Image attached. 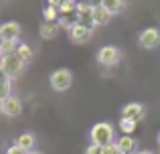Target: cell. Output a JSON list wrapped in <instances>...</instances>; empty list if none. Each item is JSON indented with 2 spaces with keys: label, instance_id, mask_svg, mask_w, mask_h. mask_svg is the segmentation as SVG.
Masks as SVG:
<instances>
[{
  "label": "cell",
  "instance_id": "cell-10",
  "mask_svg": "<svg viewBox=\"0 0 160 154\" xmlns=\"http://www.w3.org/2000/svg\"><path fill=\"white\" fill-rule=\"evenodd\" d=\"M109 18H112V14H109L106 8H103V6H98V8H93V14H91V24L103 27V24L109 22Z\"/></svg>",
  "mask_w": 160,
  "mask_h": 154
},
{
  "label": "cell",
  "instance_id": "cell-13",
  "mask_svg": "<svg viewBox=\"0 0 160 154\" xmlns=\"http://www.w3.org/2000/svg\"><path fill=\"white\" fill-rule=\"evenodd\" d=\"M59 31H61V27H59V22H45L41 24V37L43 39H55V37L59 35Z\"/></svg>",
  "mask_w": 160,
  "mask_h": 154
},
{
  "label": "cell",
  "instance_id": "cell-2",
  "mask_svg": "<svg viewBox=\"0 0 160 154\" xmlns=\"http://www.w3.org/2000/svg\"><path fill=\"white\" fill-rule=\"evenodd\" d=\"M24 67H27V63H24L16 53H12V55H4L2 63H0V69L4 71V75H6L8 79H16L18 75H22Z\"/></svg>",
  "mask_w": 160,
  "mask_h": 154
},
{
  "label": "cell",
  "instance_id": "cell-8",
  "mask_svg": "<svg viewBox=\"0 0 160 154\" xmlns=\"http://www.w3.org/2000/svg\"><path fill=\"white\" fill-rule=\"evenodd\" d=\"M20 32H22V28H20V24L16 20H8V22L0 24V39L2 41H16L18 43Z\"/></svg>",
  "mask_w": 160,
  "mask_h": 154
},
{
  "label": "cell",
  "instance_id": "cell-4",
  "mask_svg": "<svg viewBox=\"0 0 160 154\" xmlns=\"http://www.w3.org/2000/svg\"><path fill=\"white\" fill-rule=\"evenodd\" d=\"M98 61L103 65V67H116L122 61V51L113 45H106L98 51Z\"/></svg>",
  "mask_w": 160,
  "mask_h": 154
},
{
  "label": "cell",
  "instance_id": "cell-1",
  "mask_svg": "<svg viewBox=\"0 0 160 154\" xmlns=\"http://www.w3.org/2000/svg\"><path fill=\"white\" fill-rule=\"evenodd\" d=\"M89 140L91 144H98V146H108V144L116 142V130L109 122H98L93 128L89 130Z\"/></svg>",
  "mask_w": 160,
  "mask_h": 154
},
{
  "label": "cell",
  "instance_id": "cell-12",
  "mask_svg": "<svg viewBox=\"0 0 160 154\" xmlns=\"http://www.w3.org/2000/svg\"><path fill=\"white\" fill-rule=\"evenodd\" d=\"M116 144L122 154H134V150H136V140L132 136H122V138L116 140Z\"/></svg>",
  "mask_w": 160,
  "mask_h": 154
},
{
  "label": "cell",
  "instance_id": "cell-17",
  "mask_svg": "<svg viewBox=\"0 0 160 154\" xmlns=\"http://www.w3.org/2000/svg\"><path fill=\"white\" fill-rule=\"evenodd\" d=\"M136 128H138V124L132 122V120H126V118L120 120V130L124 132V136H132L136 132Z\"/></svg>",
  "mask_w": 160,
  "mask_h": 154
},
{
  "label": "cell",
  "instance_id": "cell-23",
  "mask_svg": "<svg viewBox=\"0 0 160 154\" xmlns=\"http://www.w3.org/2000/svg\"><path fill=\"white\" fill-rule=\"evenodd\" d=\"M6 154H27V152H24L22 148L18 146V144H12V146H10V148L6 150Z\"/></svg>",
  "mask_w": 160,
  "mask_h": 154
},
{
  "label": "cell",
  "instance_id": "cell-11",
  "mask_svg": "<svg viewBox=\"0 0 160 154\" xmlns=\"http://www.w3.org/2000/svg\"><path fill=\"white\" fill-rule=\"evenodd\" d=\"M16 144H18L24 152H31L32 148H35V144H37V138H35L32 132H24V134H20L18 138H16Z\"/></svg>",
  "mask_w": 160,
  "mask_h": 154
},
{
  "label": "cell",
  "instance_id": "cell-21",
  "mask_svg": "<svg viewBox=\"0 0 160 154\" xmlns=\"http://www.w3.org/2000/svg\"><path fill=\"white\" fill-rule=\"evenodd\" d=\"M103 154H122L120 148H118V144H108V146H103Z\"/></svg>",
  "mask_w": 160,
  "mask_h": 154
},
{
  "label": "cell",
  "instance_id": "cell-19",
  "mask_svg": "<svg viewBox=\"0 0 160 154\" xmlns=\"http://www.w3.org/2000/svg\"><path fill=\"white\" fill-rule=\"evenodd\" d=\"M43 18H45V22H57V20H59V8L45 6V10H43Z\"/></svg>",
  "mask_w": 160,
  "mask_h": 154
},
{
  "label": "cell",
  "instance_id": "cell-27",
  "mask_svg": "<svg viewBox=\"0 0 160 154\" xmlns=\"http://www.w3.org/2000/svg\"><path fill=\"white\" fill-rule=\"evenodd\" d=\"M27 154H43V152H37V150H31V152H27Z\"/></svg>",
  "mask_w": 160,
  "mask_h": 154
},
{
  "label": "cell",
  "instance_id": "cell-3",
  "mask_svg": "<svg viewBox=\"0 0 160 154\" xmlns=\"http://www.w3.org/2000/svg\"><path fill=\"white\" fill-rule=\"evenodd\" d=\"M49 83H51V87L55 91H67L71 87V83H73V73L65 67L55 69L51 73V77H49Z\"/></svg>",
  "mask_w": 160,
  "mask_h": 154
},
{
  "label": "cell",
  "instance_id": "cell-15",
  "mask_svg": "<svg viewBox=\"0 0 160 154\" xmlns=\"http://www.w3.org/2000/svg\"><path fill=\"white\" fill-rule=\"evenodd\" d=\"M16 55H18L20 59L24 61V63H28V61H32L35 53H32V49L28 47L27 43H18V47H16Z\"/></svg>",
  "mask_w": 160,
  "mask_h": 154
},
{
  "label": "cell",
  "instance_id": "cell-16",
  "mask_svg": "<svg viewBox=\"0 0 160 154\" xmlns=\"http://www.w3.org/2000/svg\"><path fill=\"white\" fill-rule=\"evenodd\" d=\"M10 93V79L4 75V71L0 73V99H6Z\"/></svg>",
  "mask_w": 160,
  "mask_h": 154
},
{
  "label": "cell",
  "instance_id": "cell-5",
  "mask_svg": "<svg viewBox=\"0 0 160 154\" xmlns=\"http://www.w3.org/2000/svg\"><path fill=\"white\" fill-rule=\"evenodd\" d=\"M91 37H93V28H91V24L75 22L73 27L69 28V39L73 41V43H77V45H83V43H87V41H91Z\"/></svg>",
  "mask_w": 160,
  "mask_h": 154
},
{
  "label": "cell",
  "instance_id": "cell-14",
  "mask_svg": "<svg viewBox=\"0 0 160 154\" xmlns=\"http://www.w3.org/2000/svg\"><path fill=\"white\" fill-rule=\"evenodd\" d=\"M103 8L109 12V14H118V12H122L124 10V6H126V2L124 0H103V4H102Z\"/></svg>",
  "mask_w": 160,
  "mask_h": 154
},
{
  "label": "cell",
  "instance_id": "cell-25",
  "mask_svg": "<svg viewBox=\"0 0 160 154\" xmlns=\"http://www.w3.org/2000/svg\"><path fill=\"white\" fill-rule=\"evenodd\" d=\"M89 4L93 8H98V6H102V4H103V0H89Z\"/></svg>",
  "mask_w": 160,
  "mask_h": 154
},
{
  "label": "cell",
  "instance_id": "cell-32",
  "mask_svg": "<svg viewBox=\"0 0 160 154\" xmlns=\"http://www.w3.org/2000/svg\"><path fill=\"white\" fill-rule=\"evenodd\" d=\"M156 154H160V150H158V152H156Z\"/></svg>",
  "mask_w": 160,
  "mask_h": 154
},
{
  "label": "cell",
  "instance_id": "cell-20",
  "mask_svg": "<svg viewBox=\"0 0 160 154\" xmlns=\"http://www.w3.org/2000/svg\"><path fill=\"white\" fill-rule=\"evenodd\" d=\"M16 47H18L16 41H2V43H0V51H2V55H12V53H16Z\"/></svg>",
  "mask_w": 160,
  "mask_h": 154
},
{
  "label": "cell",
  "instance_id": "cell-9",
  "mask_svg": "<svg viewBox=\"0 0 160 154\" xmlns=\"http://www.w3.org/2000/svg\"><path fill=\"white\" fill-rule=\"evenodd\" d=\"M22 112V102L16 95H8L6 99H2V114L8 118H16Z\"/></svg>",
  "mask_w": 160,
  "mask_h": 154
},
{
  "label": "cell",
  "instance_id": "cell-7",
  "mask_svg": "<svg viewBox=\"0 0 160 154\" xmlns=\"http://www.w3.org/2000/svg\"><path fill=\"white\" fill-rule=\"evenodd\" d=\"M122 118L126 120H132V122H142V120L146 118V107L142 106V103L138 102H132V103H126L124 107H122Z\"/></svg>",
  "mask_w": 160,
  "mask_h": 154
},
{
  "label": "cell",
  "instance_id": "cell-18",
  "mask_svg": "<svg viewBox=\"0 0 160 154\" xmlns=\"http://www.w3.org/2000/svg\"><path fill=\"white\" fill-rule=\"evenodd\" d=\"M75 10H77V4L69 2V0H63V4L59 6V14L61 16H71V14H75Z\"/></svg>",
  "mask_w": 160,
  "mask_h": 154
},
{
  "label": "cell",
  "instance_id": "cell-28",
  "mask_svg": "<svg viewBox=\"0 0 160 154\" xmlns=\"http://www.w3.org/2000/svg\"><path fill=\"white\" fill-rule=\"evenodd\" d=\"M156 142H158V146H160V132H158V136H156Z\"/></svg>",
  "mask_w": 160,
  "mask_h": 154
},
{
  "label": "cell",
  "instance_id": "cell-26",
  "mask_svg": "<svg viewBox=\"0 0 160 154\" xmlns=\"http://www.w3.org/2000/svg\"><path fill=\"white\" fill-rule=\"evenodd\" d=\"M134 154H154V152H150V150H138V152H134Z\"/></svg>",
  "mask_w": 160,
  "mask_h": 154
},
{
  "label": "cell",
  "instance_id": "cell-6",
  "mask_svg": "<svg viewBox=\"0 0 160 154\" xmlns=\"http://www.w3.org/2000/svg\"><path fill=\"white\" fill-rule=\"evenodd\" d=\"M138 45L142 49H156L160 45V31L158 28H144L138 35Z\"/></svg>",
  "mask_w": 160,
  "mask_h": 154
},
{
  "label": "cell",
  "instance_id": "cell-29",
  "mask_svg": "<svg viewBox=\"0 0 160 154\" xmlns=\"http://www.w3.org/2000/svg\"><path fill=\"white\" fill-rule=\"evenodd\" d=\"M0 114H2V99H0Z\"/></svg>",
  "mask_w": 160,
  "mask_h": 154
},
{
  "label": "cell",
  "instance_id": "cell-22",
  "mask_svg": "<svg viewBox=\"0 0 160 154\" xmlns=\"http://www.w3.org/2000/svg\"><path fill=\"white\" fill-rule=\"evenodd\" d=\"M85 154H103V148L98 146V144H89L85 148Z\"/></svg>",
  "mask_w": 160,
  "mask_h": 154
},
{
  "label": "cell",
  "instance_id": "cell-24",
  "mask_svg": "<svg viewBox=\"0 0 160 154\" xmlns=\"http://www.w3.org/2000/svg\"><path fill=\"white\" fill-rule=\"evenodd\" d=\"M63 4V0H47V6H53V8H59Z\"/></svg>",
  "mask_w": 160,
  "mask_h": 154
},
{
  "label": "cell",
  "instance_id": "cell-31",
  "mask_svg": "<svg viewBox=\"0 0 160 154\" xmlns=\"http://www.w3.org/2000/svg\"><path fill=\"white\" fill-rule=\"evenodd\" d=\"M79 2H89V0H79Z\"/></svg>",
  "mask_w": 160,
  "mask_h": 154
},
{
  "label": "cell",
  "instance_id": "cell-30",
  "mask_svg": "<svg viewBox=\"0 0 160 154\" xmlns=\"http://www.w3.org/2000/svg\"><path fill=\"white\" fill-rule=\"evenodd\" d=\"M2 57H4V55H2V51H0V63H2Z\"/></svg>",
  "mask_w": 160,
  "mask_h": 154
},
{
  "label": "cell",
  "instance_id": "cell-33",
  "mask_svg": "<svg viewBox=\"0 0 160 154\" xmlns=\"http://www.w3.org/2000/svg\"><path fill=\"white\" fill-rule=\"evenodd\" d=\"M0 43H2V39H0Z\"/></svg>",
  "mask_w": 160,
  "mask_h": 154
}]
</instances>
